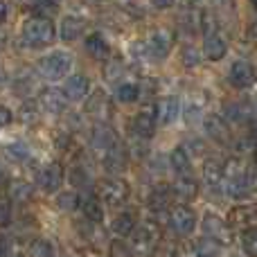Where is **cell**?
Segmentation results:
<instances>
[{"instance_id": "1", "label": "cell", "mask_w": 257, "mask_h": 257, "mask_svg": "<svg viewBox=\"0 0 257 257\" xmlns=\"http://www.w3.org/2000/svg\"><path fill=\"white\" fill-rule=\"evenodd\" d=\"M223 176H226V190L232 199H246L253 194V181H250L246 165L239 158H230L223 165Z\"/></svg>"}, {"instance_id": "2", "label": "cell", "mask_w": 257, "mask_h": 257, "mask_svg": "<svg viewBox=\"0 0 257 257\" xmlns=\"http://www.w3.org/2000/svg\"><path fill=\"white\" fill-rule=\"evenodd\" d=\"M21 36L27 48H43L54 41V25L45 16H32L23 23Z\"/></svg>"}, {"instance_id": "3", "label": "cell", "mask_w": 257, "mask_h": 257, "mask_svg": "<svg viewBox=\"0 0 257 257\" xmlns=\"http://www.w3.org/2000/svg\"><path fill=\"white\" fill-rule=\"evenodd\" d=\"M70 70H72V57L68 52H61V50L45 54V57L39 61L41 77H45V79H50V81L63 79Z\"/></svg>"}, {"instance_id": "4", "label": "cell", "mask_w": 257, "mask_h": 257, "mask_svg": "<svg viewBox=\"0 0 257 257\" xmlns=\"http://www.w3.org/2000/svg\"><path fill=\"white\" fill-rule=\"evenodd\" d=\"M128 194H131V190H128V183L122 181V178H106V181L99 183V196H102V201L106 205H111V208H120V205L126 203Z\"/></svg>"}, {"instance_id": "5", "label": "cell", "mask_w": 257, "mask_h": 257, "mask_svg": "<svg viewBox=\"0 0 257 257\" xmlns=\"http://www.w3.org/2000/svg\"><path fill=\"white\" fill-rule=\"evenodd\" d=\"M158 241H160V232H158V228L151 226V223H142V226L133 228V232H131V248L140 255L154 253Z\"/></svg>"}, {"instance_id": "6", "label": "cell", "mask_w": 257, "mask_h": 257, "mask_svg": "<svg viewBox=\"0 0 257 257\" xmlns=\"http://www.w3.org/2000/svg\"><path fill=\"white\" fill-rule=\"evenodd\" d=\"M203 237L208 239H214L219 246H228L232 241V232H230V226L223 221L221 217L217 214H205L203 217Z\"/></svg>"}, {"instance_id": "7", "label": "cell", "mask_w": 257, "mask_h": 257, "mask_svg": "<svg viewBox=\"0 0 257 257\" xmlns=\"http://www.w3.org/2000/svg\"><path fill=\"white\" fill-rule=\"evenodd\" d=\"M174 43V34L167 30V27H156L149 34V41H147V54L154 59H165L172 50Z\"/></svg>"}, {"instance_id": "8", "label": "cell", "mask_w": 257, "mask_h": 257, "mask_svg": "<svg viewBox=\"0 0 257 257\" xmlns=\"http://www.w3.org/2000/svg\"><path fill=\"white\" fill-rule=\"evenodd\" d=\"M167 223L178 235H190L196 228V214H194V210H190L187 205H174V210H169Z\"/></svg>"}, {"instance_id": "9", "label": "cell", "mask_w": 257, "mask_h": 257, "mask_svg": "<svg viewBox=\"0 0 257 257\" xmlns=\"http://www.w3.org/2000/svg\"><path fill=\"white\" fill-rule=\"evenodd\" d=\"M156 111L154 106H145L140 113H136L131 120V131L136 138H145V140H149L151 136H154L156 131Z\"/></svg>"}, {"instance_id": "10", "label": "cell", "mask_w": 257, "mask_h": 257, "mask_svg": "<svg viewBox=\"0 0 257 257\" xmlns=\"http://www.w3.org/2000/svg\"><path fill=\"white\" fill-rule=\"evenodd\" d=\"M61 181H63V169L59 163H50L48 167H43L36 176V185L45 192V194H52L61 187Z\"/></svg>"}, {"instance_id": "11", "label": "cell", "mask_w": 257, "mask_h": 257, "mask_svg": "<svg viewBox=\"0 0 257 257\" xmlns=\"http://www.w3.org/2000/svg\"><path fill=\"white\" fill-rule=\"evenodd\" d=\"M66 104H68L66 93L59 88H45L43 93L39 95V106L43 108L45 113H52V115H61V113L66 111Z\"/></svg>"}, {"instance_id": "12", "label": "cell", "mask_w": 257, "mask_h": 257, "mask_svg": "<svg viewBox=\"0 0 257 257\" xmlns=\"http://www.w3.org/2000/svg\"><path fill=\"white\" fill-rule=\"evenodd\" d=\"M257 81V72L253 63L248 61H235L230 66V84L235 88H250Z\"/></svg>"}, {"instance_id": "13", "label": "cell", "mask_w": 257, "mask_h": 257, "mask_svg": "<svg viewBox=\"0 0 257 257\" xmlns=\"http://www.w3.org/2000/svg\"><path fill=\"white\" fill-rule=\"evenodd\" d=\"M113 145H117V133L113 126L108 124H95L93 131H90V147H93L95 151H106L111 149Z\"/></svg>"}, {"instance_id": "14", "label": "cell", "mask_w": 257, "mask_h": 257, "mask_svg": "<svg viewBox=\"0 0 257 257\" xmlns=\"http://www.w3.org/2000/svg\"><path fill=\"white\" fill-rule=\"evenodd\" d=\"M228 226L235 228H255L257 226V205H237L228 214Z\"/></svg>"}, {"instance_id": "15", "label": "cell", "mask_w": 257, "mask_h": 257, "mask_svg": "<svg viewBox=\"0 0 257 257\" xmlns=\"http://www.w3.org/2000/svg\"><path fill=\"white\" fill-rule=\"evenodd\" d=\"M203 128H205V133H208V138H212L214 142L226 145V142L230 140V126H228V122L223 120L221 115H214V113L205 115L203 117Z\"/></svg>"}, {"instance_id": "16", "label": "cell", "mask_w": 257, "mask_h": 257, "mask_svg": "<svg viewBox=\"0 0 257 257\" xmlns=\"http://www.w3.org/2000/svg\"><path fill=\"white\" fill-rule=\"evenodd\" d=\"M178 115H181V102H178V97H163L156 104V120L160 124H172V122H176Z\"/></svg>"}, {"instance_id": "17", "label": "cell", "mask_w": 257, "mask_h": 257, "mask_svg": "<svg viewBox=\"0 0 257 257\" xmlns=\"http://www.w3.org/2000/svg\"><path fill=\"white\" fill-rule=\"evenodd\" d=\"M126 160H128V154H126V149L117 142V145H113L111 149H106L104 151V169L106 172H124V167H126Z\"/></svg>"}, {"instance_id": "18", "label": "cell", "mask_w": 257, "mask_h": 257, "mask_svg": "<svg viewBox=\"0 0 257 257\" xmlns=\"http://www.w3.org/2000/svg\"><path fill=\"white\" fill-rule=\"evenodd\" d=\"M172 192L181 201H192V199H196V196H199V183H196L190 174H181V176L174 181Z\"/></svg>"}, {"instance_id": "19", "label": "cell", "mask_w": 257, "mask_h": 257, "mask_svg": "<svg viewBox=\"0 0 257 257\" xmlns=\"http://www.w3.org/2000/svg\"><path fill=\"white\" fill-rule=\"evenodd\" d=\"M88 90H90V81L86 79L84 75H75V77H70V79L66 81L63 93H66V97L72 99V102H81V99H86Z\"/></svg>"}, {"instance_id": "20", "label": "cell", "mask_w": 257, "mask_h": 257, "mask_svg": "<svg viewBox=\"0 0 257 257\" xmlns=\"http://www.w3.org/2000/svg\"><path fill=\"white\" fill-rule=\"evenodd\" d=\"M201 117H205V93L196 90V93H192L190 99H187L185 120H187V124H196Z\"/></svg>"}, {"instance_id": "21", "label": "cell", "mask_w": 257, "mask_h": 257, "mask_svg": "<svg viewBox=\"0 0 257 257\" xmlns=\"http://www.w3.org/2000/svg\"><path fill=\"white\" fill-rule=\"evenodd\" d=\"M228 52V45L226 41L221 39V36L217 34V32H212V34H205V41H203V54L210 59V61H219V59H223Z\"/></svg>"}, {"instance_id": "22", "label": "cell", "mask_w": 257, "mask_h": 257, "mask_svg": "<svg viewBox=\"0 0 257 257\" xmlns=\"http://www.w3.org/2000/svg\"><path fill=\"white\" fill-rule=\"evenodd\" d=\"M172 194H174L172 187L156 185L149 196V208L154 210V212H165V210H169V205H172Z\"/></svg>"}, {"instance_id": "23", "label": "cell", "mask_w": 257, "mask_h": 257, "mask_svg": "<svg viewBox=\"0 0 257 257\" xmlns=\"http://www.w3.org/2000/svg\"><path fill=\"white\" fill-rule=\"evenodd\" d=\"M203 178L208 183V187L212 190H221L223 183H226V176H223V165L219 160H208L203 165Z\"/></svg>"}, {"instance_id": "24", "label": "cell", "mask_w": 257, "mask_h": 257, "mask_svg": "<svg viewBox=\"0 0 257 257\" xmlns=\"http://www.w3.org/2000/svg\"><path fill=\"white\" fill-rule=\"evenodd\" d=\"M86 113L95 117H106L111 113V104H108V97L104 90H95L90 95V99L86 102Z\"/></svg>"}, {"instance_id": "25", "label": "cell", "mask_w": 257, "mask_h": 257, "mask_svg": "<svg viewBox=\"0 0 257 257\" xmlns=\"http://www.w3.org/2000/svg\"><path fill=\"white\" fill-rule=\"evenodd\" d=\"M86 52L93 59H97V61H104V59L111 54V48H108L106 39H104L102 34H90L88 39H86Z\"/></svg>"}, {"instance_id": "26", "label": "cell", "mask_w": 257, "mask_h": 257, "mask_svg": "<svg viewBox=\"0 0 257 257\" xmlns=\"http://www.w3.org/2000/svg\"><path fill=\"white\" fill-rule=\"evenodd\" d=\"M86 23L81 21V18L77 16H66L61 21V39L63 41H75L81 36V32H84Z\"/></svg>"}, {"instance_id": "27", "label": "cell", "mask_w": 257, "mask_h": 257, "mask_svg": "<svg viewBox=\"0 0 257 257\" xmlns=\"http://www.w3.org/2000/svg\"><path fill=\"white\" fill-rule=\"evenodd\" d=\"M169 165H172V169L181 176V174H190L192 169V158L187 156V151L183 149V147H178V149L172 151V156H169Z\"/></svg>"}, {"instance_id": "28", "label": "cell", "mask_w": 257, "mask_h": 257, "mask_svg": "<svg viewBox=\"0 0 257 257\" xmlns=\"http://www.w3.org/2000/svg\"><path fill=\"white\" fill-rule=\"evenodd\" d=\"M194 257H219L221 253V246L214 239H208V237H201L199 241H194Z\"/></svg>"}, {"instance_id": "29", "label": "cell", "mask_w": 257, "mask_h": 257, "mask_svg": "<svg viewBox=\"0 0 257 257\" xmlns=\"http://www.w3.org/2000/svg\"><path fill=\"white\" fill-rule=\"evenodd\" d=\"M133 228H136V219H133L128 212L117 214V217L113 219V223H111V230L115 232L117 237H126V235H131Z\"/></svg>"}, {"instance_id": "30", "label": "cell", "mask_w": 257, "mask_h": 257, "mask_svg": "<svg viewBox=\"0 0 257 257\" xmlns=\"http://www.w3.org/2000/svg\"><path fill=\"white\" fill-rule=\"evenodd\" d=\"M25 7L30 9V12H34V16L50 18L52 14H57V3H54V0H27Z\"/></svg>"}, {"instance_id": "31", "label": "cell", "mask_w": 257, "mask_h": 257, "mask_svg": "<svg viewBox=\"0 0 257 257\" xmlns=\"http://www.w3.org/2000/svg\"><path fill=\"white\" fill-rule=\"evenodd\" d=\"M81 210H84V214H86V219H88V221L102 223L104 210H102V205H99V199H95V196H88V199L81 203Z\"/></svg>"}, {"instance_id": "32", "label": "cell", "mask_w": 257, "mask_h": 257, "mask_svg": "<svg viewBox=\"0 0 257 257\" xmlns=\"http://www.w3.org/2000/svg\"><path fill=\"white\" fill-rule=\"evenodd\" d=\"M115 97L120 99V102H124V104H131V102H136V99L140 97V88H138L136 84H120L117 86V90H115Z\"/></svg>"}, {"instance_id": "33", "label": "cell", "mask_w": 257, "mask_h": 257, "mask_svg": "<svg viewBox=\"0 0 257 257\" xmlns=\"http://www.w3.org/2000/svg\"><path fill=\"white\" fill-rule=\"evenodd\" d=\"M241 248L248 257H257V230L248 228L241 232Z\"/></svg>"}, {"instance_id": "34", "label": "cell", "mask_w": 257, "mask_h": 257, "mask_svg": "<svg viewBox=\"0 0 257 257\" xmlns=\"http://www.w3.org/2000/svg\"><path fill=\"white\" fill-rule=\"evenodd\" d=\"M124 75H126L124 63H120V61L106 63V70H104V77H106V81H111V84H117V81L124 79Z\"/></svg>"}, {"instance_id": "35", "label": "cell", "mask_w": 257, "mask_h": 257, "mask_svg": "<svg viewBox=\"0 0 257 257\" xmlns=\"http://www.w3.org/2000/svg\"><path fill=\"white\" fill-rule=\"evenodd\" d=\"M9 194L16 201H27L32 196V185L25 181H14L12 185H9Z\"/></svg>"}, {"instance_id": "36", "label": "cell", "mask_w": 257, "mask_h": 257, "mask_svg": "<svg viewBox=\"0 0 257 257\" xmlns=\"http://www.w3.org/2000/svg\"><path fill=\"white\" fill-rule=\"evenodd\" d=\"M30 255H32V257H54L52 244H50L48 239H36V241H32Z\"/></svg>"}, {"instance_id": "37", "label": "cell", "mask_w": 257, "mask_h": 257, "mask_svg": "<svg viewBox=\"0 0 257 257\" xmlns=\"http://www.w3.org/2000/svg\"><path fill=\"white\" fill-rule=\"evenodd\" d=\"M248 115H250V111L244 104H228L226 106V117L232 122H244Z\"/></svg>"}, {"instance_id": "38", "label": "cell", "mask_w": 257, "mask_h": 257, "mask_svg": "<svg viewBox=\"0 0 257 257\" xmlns=\"http://www.w3.org/2000/svg\"><path fill=\"white\" fill-rule=\"evenodd\" d=\"M57 205H59V210H66V212H72V210H75L77 205H79V199H77L75 192H63V194H59Z\"/></svg>"}, {"instance_id": "39", "label": "cell", "mask_w": 257, "mask_h": 257, "mask_svg": "<svg viewBox=\"0 0 257 257\" xmlns=\"http://www.w3.org/2000/svg\"><path fill=\"white\" fill-rule=\"evenodd\" d=\"M7 151H9V156H12L14 160H27V158H30V147L23 145V142H16V145H12Z\"/></svg>"}, {"instance_id": "40", "label": "cell", "mask_w": 257, "mask_h": 257, "mask_svg": "<svg viewBox=\"0 0 257 257\" xmlns=\"http://www.w3.org/2000/svg\"><path fill=\"white\" fill-rule=\"evenodd\" d=\"M12 219V201L0 196V226H7Z\"/></svg>"}, {"instance_id": "41", "label": "cell", "mask_w": 257, "mask_h": 257, "mask_svg": "<svg viewBox=\"0 0 257 257\" xmlns=\"http://www.w3.org/2000/svg\"><path fill=\"white\" fill-rule=\"evenodd\" d=\"M196 63H199V54H196V50L192 48V45H185V48H183V66L194 68Z\"/></svg>"}, {"instance_id": "42", "label": "cell", "mask_w": 257, "mask_h": 257, "mask_svg": "<svg viewBox=\"0 0 257 257\" xmlns=\"http://www.w3.org/2000/svg\"><path fill=\"white\" fill-rule=\"evenodd\" d=\"M183 149L187 151V156H203V151H205V145L201 140H190V142H185V147Z\"/></svg>"}, {"instance_id": "43", "label": "cell", "mask_w": 257, "mask_h": 257, "mask_svg": "<svg viewBox=\"0 0 257 257\" xmlns=\"http://www.w3.org/2000/svg\"><path fill=\"white\" fill-rule=\"evenodd\" d=\"M21 115H23V122H36V117H39V113H36L34 102H30V104H23V108H21Z\"/></svg>"}, {"instance_id": "44", "label": "cell", "mask_w": 257, "mask_h": 257, "mask_svg": "<svg viewBox=\"0 0 257 257\" xmlns=\"http://www.w3.org/2000/svg\"><path fill=\"white\" fill-rule=\"evenodd\" d=\"M128 52H131V57L138 59V61H142L145 57H149V54H147V45L145 43H131Z\"/></svg>"}, {"instance_id": "45", "label": "cell", "mask_w": 257, "mask_h": 257, "mask_svg": "<svg viewBox=\"0 0 257 257\" xmlns=\"http://www.w3.org/2000/svg\"><path fill=\"white\" fill-rule=\"evenodd\" d=\"M14 88H16L18 93L27 95V90L32 88V77L27 75V79H25V77H16V81H14Z\"/></svg>"}, {"instance_id": "46", "label": "cell", "mask_w": 257, "mask_h": 257, "mask_svg": "<svg viewBox=\"0 0 257 257\" xmlns=\"http://www.w3.org/2000/svg\"><path fill=\"white\" fill-rule=\"evenodd\" d=\"M70 181H72V185H86L88 183V176H86V172L84 169H72L70 172Z\"/></svg>"}, {"instance_id": "47", "label": "cell", "mask_w": 257, "mask_h": 257, "mask_svg": "<svg viewBox=\"0 0 257 257\" xmlns=\"http://www.w3.org/2000/svg\"><path fill=\"white\" fill-rule=\"evenodd\" d=\"M212 5L217 9H221V12H230V14H232V9H235L232 0H212Z\"/></svg>"}, {"instance_id": "48", "label": "cell", "mask_w": 257, "mask_h": 257, "mask_svg": "<svg viewBox=\"0 0 257 257\" xmlns=\"http://www.w3.org/2000/svg\"><path fill=\"white\" fill-rule=\"evenodd\" d=\"M9 250H12V244H9V239L0 235V257H7Z\"/></svg>"}, {"instance_id": "49", "label": "cell", "mask_w": 257, "mask_h": 257, "mask_svg": "<svg viewBox=\"0 0 257 257\" xmlns=\"http://www.w3.org/2000/svg\"><path fill=\"white\" fill-rule=\"evenodd\" d=\"M9 122H12V111L5 108V106H0V126L9 124Z\"/></svg>"}, {"instance_id": "50", "label": "cell", "mask_w": 257, "mask_h": 257, "mask_svg": "<svg viewBox=\"0 0 257 257\" xmlns=\"http://www.w3.org/2000/svg\"><path fill=\"white\" fill-rule=\"evenodd\" d=\"M172 257H190V248H185V246H183V244L174 246V250H172Z\"/></svg>"}, {"instance_id": "51", "label": "cell", "mask_w": 257, "mask_h": 257, "mask_svg": "<svg viewBox=\"0 0 257 257\" xmlns=\"http://www.w3.org/2000/svg\"><path fill=\"white\" fill-rule=\"evenodd\" d=\"M113 255H115V257H128L124 244H113Z\"/></svg>"}, {"instance_id": "52", "label": "cell", "mask_w": 257, "mask_h": 257, "mask_svg": "<svg viewBox=\"0 0 257 257\" xmlns=\"http://www.w3.org/2000/svg\"><path fill=\"white\" fill-rule=\"evenodd\" d=\"M151 5H154L156 9H167L174 5V0H151Z\"/></svg>"}, {"instance_id": "53", "label": "cell", "mask_w": 257, "mask_h": 257, "mask_svg": "<svg viewBox=\"0 0 257 257\" xmlns=\"http://www.w3.org/2000/svg\"><path fill=\"white\" fill-rule=\"evenodd\" d=\"M9 181V174H7V167H5L3 163H0V187H5Z\"/></svg>"}, {"instance_id": "54", "label": "cell", "mask_w": 257, "mask_h": 257, "mask_svg": "<svg viewBox=\"0 0 257 257\" xmlns=\"http://www.w3.org/2000/svg\"><path fill=\"white\" fill-rule=\"evenodd\" d=\"M7 21V3L5 0H0V25Z\"/></svg>"}, {"instance_id": "55", "label": "cell", "mask_w": 257, "mask_h": 257, "mask_svg": "<svg viewBox=\"0 0 257 257\" xmlns=\"http://www.w3.org/2000/svg\"><path fill=\"white\" fill-rule=\"evenodd\" d=\"M248 36H250V39H253V41H257V21H255L253 25L248 27Z\"/></svg>"}, {"instance_id": "56", "label": "cell", "mask_w": 257, "mask_h": 257, "mask_svg": "<svg viewBox=\"0 0 257 257\" xmlns=\"http://www.w3.org/2000/svg\"><path fill=\"white\" fill-rule=\"evenodd\" d=\"M250 138H253V142H257V124L253 126V136H250Z\"/></svg>"}, {"instance_id": "57", "label": "cell", "mask_w": 257, "mask_h": 257, "mask_svg": "<svg viewBox=\"0 0 257 257\" xmlns=\"http://www.w3.org/2000/svg\"><path fill=\"white\" fill-rule=\"evenodd\" d=\"M253 174L257 176V156H255V163H253Z\"/></svg>"}, {"instance_id": "58", "label": "cell", "mask_w": 257, "mask_h": 257, "mask_svg": "<svg viewBox=\"0 0 257 257\" xmlns=\"http://www.w3.org/2000/svg\"><path fill=\"white\" fill-rule=\"evenodd\" d=\"M5 48V36H0V50Z\"/></svg>"}, {"instance_id": "59", "label": "cell", "mask_w": 257, "mask_h": 257, "mask_svg": "<svg viewBox=\"0 0 257 257\" xmlns=\"http://www.w3.org/2000/svg\"><path fill=\"white\" fill-rule=\"evenodd\" d=\"M3 81H5V75H3V70H0V86H3Z\"/></svg>"}, {"instance_id": "60", "label": "cell", "mask_w": 257, "mask_h": 257, "mask_svg": "<svg viewBox=\"0 0 257 257\" xmlns=\"http://www.w3.org/2000/svg\"><path fill=\"white\" fill-rule=\"evenodd\" d=\"M7 257H23V255H18V253H16V255H7Z\"/></svg>"}, {"instance_id": "61", "label": "cell", "mask_w": 257, "mask_h": 257, "mask_svg": "<svg viewBox=\"0 0 257 257\" xmlns=\"http://www.w3.org/2000/svg\"><path fill=\"white\" fill-rule=\"evenodd\" d=\"M253 3H255V5H257V0H253Z\"/></svg>"}]
</instances>
